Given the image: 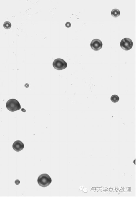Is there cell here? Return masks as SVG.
<instances>
[{"mask_svg": "<svg viewBox=\"0 0 136 197\" xmlns=\"http://www.w3.org/2000/svg\"><path fill=\"white\" fill-rule=\"evenodd\" d=\"M52 182L51 177L47 174H43L39 176L37 179L38 185L42 187H46L49 186Z\"/></svg>", "mask_w": 136, "mask_h": 197, "instance_id": "6da1fadb", "label": "cell"}, {"mask_svg": "<svg viewBox=\"0 0 136 197\" xmlns=\"http://www.w3.org/2000/svg\"><path fill=\"white\" fill-rule=\"evenodd\" d=\"M6 106L7 109L11 112L17 111L21 109V105L19 102L15 99L9 100L7 102Z\"/></svg>", "mask_w": 136, "mask_h": 197, "instance_id": "7a4b0ae2", "label": "cell"}, {"mask_svg": "<svg viewBox=\"0 0 136 197\" xmlns=\"http://www.w3.org/2000/svg\"><path fill=\"white\" fill-rule=\"evenodd\" d=\"M53 66L56 70L60 71L66 68L67 64L64 60L61 59H57L53 62Z\"/></svg>", "mask_w": 136, "mask_h": 197, "instance_id": "3957f363", "label": "cell"}, {"mask_svg": "<svg viewBox=\"0 0 136 197\" xmlns=\"http://www.w3.org/2000/svg\"><path fill=\"white\" fill-rule=\"evenodd\" d=\"M120 44L122 49L128 51L132 48L133 43V42L130 38H125L121 40Z\"/></svg>", "mask_w": 136, "mask_h": 197, "instance_id": "277c9868", "label": "cell"}, {"mask_svg": "<svg viewBox=\"0 0 136 197\" xmlns=\"http://www.w3.org/2000/svg\"><path fill=\"white\" fill-rule=\"evenodd\" d=\"M102 41L97 39H94L90 43L91 48L94 51L100 50L102 48Z\"/></svg>", "mask_w": 136, "mask_h": 197, "instance_id": "5b68a950", "label": "cell"}, {"mask_svg": "<svg viewBox=\"0 0 136 197\" xmlns=\"http://www.w3.org/2000/svg\"><path fill=\"white\" fill-rule=\"evenodd\" d=\"M24 143L20 140H17L13 144V149L17 151V152H19L23 150L24 148Z\"/></svg>", "mask_w": 136, "mask_h": 197, "instance_id": "8992f818", "label": "cell"}, {"mask_svg": "<svg viewBox=\"0 0 136 197\" xmlns=\"http://www.w3.org/2000/svg\"><path fill=\"white\" fill-rule=\"evenodd\" d=\"M120 11L118 9H113L112 10V12H111V14H112V16L114 17V18L118 17L120 15Z\"/></svg>", "mask_w": 136, "mask_h": 197, "instance_id": "52a82bcc", "label": "cell"}, {"mask_svg": "<svg viewBox=\"0 0 136 197\" xmlns=\"http://www.w3.org/2000/svg\"><path fill=\"white\" fill-rule=\"evenodd\" d=\"M111 100L113 103H116L119 101V97L117 95H113L111 97Z\"/></svg>", "mask_w": 136, "mask_h": 197, "instance_id": "ba28073f", "label": "cell"}, {"mask_svg": "<svg viewBox=\"0 0 136 197\" xmlns=\"http://www.w3.org/2000/svg\"><path fill=\"white\" fill-rule=\"evenodd\" d=\"M3 27H4L5 29H10L11 27V24L10 23V22H8V21H6V22H5L4 23V24H3Z\"/></svg>", "mask_w": 136, "mask_h": 197, "instance_id": "9c48e42d", "label": "cell"}, {"mask_svg": "<svg viewBox=\"0 0 136 197\" xmlns=\"http://www.w3.org/2000/svg\"><path fill=\"white\" fill-rule=\"evenodd\" d=\"M66 26L67 27V28H69V27H71V24H70V23H69V22H67V23L66 24Z\"/></svg>", "mask_w": 136, "mask_h": 197, "instance_id": "30bf717a", "label": "cell"}]
</instances>
